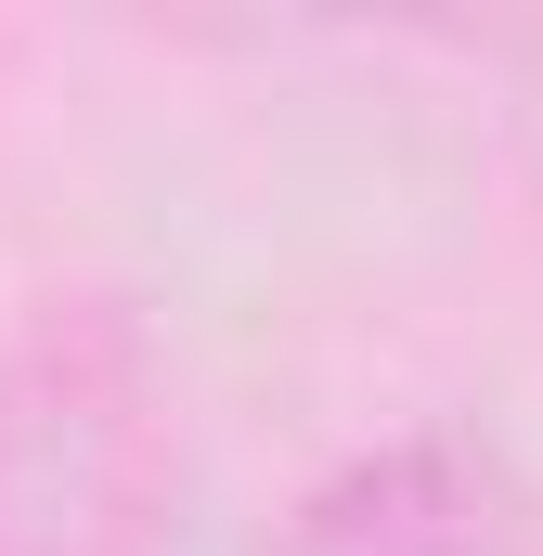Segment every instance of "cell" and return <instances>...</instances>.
Here are the masks:
<instances>
[{
	"instance_id": "obj_1",
	"label": "cell",
	"mask_w": 543,
	"mask_h": 556,
	"mask_svg": "<svg viewBox=\"0 0 543 556\" xmlns=\"http://www.w3.org/2000/svg\"><path fill=\"white\" fill-rule=\"evenodd\" d=\"M168 389L130 324L65 311L0 363V556H155Z\"/></svg>"
},
{
	"instance_id": "obj_2",
	"label": "cell",
	"mask_w": 543,
	"mask_h": 556,
	"mask_svg": "<svg viewBox=\"0 0 543 556\" xmlns=\"http://www.w3.org/2000/svg\"><path fill=\"white\" fill-rule=\"evenodd\" d=\"M272 556H543V505L492 427H402L311 479Z\"/></svg>"
},
{
	"instance_id": "obj_3",
	"label": "cell",
	"mask_w": 543,
	"mask_h": 556,
	"mask_svg": "<svg viewBox=\"0 0 543 556\" xmlns=\"http://www.w3.org/2000/svg\"><path fill=\"white\" fill-rule=\"evenodd\" d=\"M505 91H518V155H531V181H543V26L505 39Z\"/></svg>"
}]
</instances>
